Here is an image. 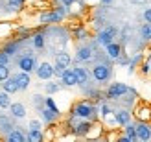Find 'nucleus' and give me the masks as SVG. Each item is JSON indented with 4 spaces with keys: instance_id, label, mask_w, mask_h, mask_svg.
<instances>
[{
    "instance_id": "f257e3e1",
    "label": "nucleus",
    "mask_w": 151,
    "mask_h": 142,
    "mask_svg": "<svg viewBox=\"0 0 151 142\" xmlns=\"http://www.w3.org/2000/svg\"><path fill=\"white\" fill-rule=\"evenodd\" d=\"M98 115V105H94V103L90 102H78L72 109V116L76 118H83V120H92V118H96Z\"/></svg>"
},
{
    "instance_id": "f03ea898",
    "label": "nucleus",
    "mask_w": 151,
    "mask_h": 142,
    "mask_svg": "<svg viewBox=\"0 0 151 142\" xmlns=\"http://www.w3.org/2000/svg\"><path fill=\"white\" fill-rule=\"evenodd\" d=\"M66 15V6H59L55 9H52L48 13H42L41 15V22L42 24H57V22H61Z\"/></svg>"
},
{
    "instance_id": "7ed1b4c3",
    "label": "nucleus",
    "mask_w": 151,
    "mask_h": 142,
    "mask_svg": "<svg viewBox=\"0 0 151 142\" xmlns=\"http://www.w3.org/2000/svg\"><path fill=\"white\" fill-rule=\"evenodd\" d=\"M116 35H118V28L111 24V26H105L103 30L98 32L96 41H98V44H101V46H107L109 43H112V41L116 39Z\"/></svg>"
},
{
    "instance_id": "20e7f679",
    "label": "nucleus",
    "mask_w": 151,
    "mask_h": 142,
    "mask_svg": "<svg viewBox=\"0 0 151 142\" xmlns=\"http://www.w3.org/2000/svg\"><path fill=\"white\" fill-rule=\"evenodd\" d=\"M112 76V68L109 65H105V63H96L92 66V78L96 81H100V83H105V81H109Z\"/></svg>"
},
{
    "instance_id": "39448f33",
    "label": "nucleus",
    "mask_w": 151,
    "mask_h": 142,
    "mask_svg": "<svg viewBox=\"0 0 151 142\" xmlns=\"http://www.w3.org/2000/svg\"><path fill=\"white\" fill-rule=\"evenodd\" d=\"M127 91H129V87H127L125 83H120V81H116V83H111V85H109L105 96H107L109 100H120L122 96L127 94Z\"/></svg>"
},
{
    "instance_id": "423d86ee",
    "label": "nucleus",
    "mask_w": 151,
    "mask_h": 142,
    "mask_svg": "<svg viewBox=\"0 0 151 142\" xmlns=\"http://www.w3.org/2000/svg\"><path fill=\"white\" fill-rule=\"evenodd\" d=\"M35 72H37V78L42 79V81H50L54 78V66H52L48 61H42L41 65H37Z\"/></svg>"
},
{
    "instance_id": "0eeeda50",
    "label": "nucleus",
    "mask_w": 151,
    "mask_h": 142,
    "mask_svg": "<svg viewBox=\"0 0 151 142\" xmlns=\"http://www.w3.org/2000/svg\"><path fill=\"white\" fill-rule=\"evenodd\" d=\"M90 129H92L90 120H83V118H78V122L72 125V131H74L76 137H87Z\"/></svg>"
},
{
    "instance_id": "6e6552de",
    "label": "nucleus",
    "mask_w": 151,
    "mask_h": 142,
    "mask_svg": "<svg viewBox=\"0 0 151 142\" xmlns=\"http://www.w3.org/2000/svg\"><path fill=\"white\" fill-rule=\"evenodd\" d=\"M19 68L20 70H24V72H32L37 68V61H35V57L32 54H26V56H22L19 59Z\"/></svg>"
},
{
    "instance_id": "1a4fd4ad",
    "label": "nucleus",
    "mask_w": 151,
    "mask_h": 142,
    "mask_svg": "<svg viewBox=\"0 0 151 142\" xmlns=\"http://www.w3.org/2000/svg\"><path fill=\"white\" fill-rule=\"evenodd\" d=\"M137 138L142 140V142L151 140V125H149L147 122L142 120V122L137 124Z\"/></svg>"
},
{
    "instance_id": "9d476101",
    "label": "nucleus",
    "mask_w": 151,
    "mask_h": 142,
    "mask_svg": "<svg viewBox=\"0 0 151 142\" xmlns=\"http://www.w3.org/2000/svg\"><path fill=\"white\" fill-rule=\"evenodd\" d=\"M61 83L65 87H76V85H78V78H76L74 68H68V66H66L65 72L61 74Z\"/></svg>"
},
{
    "instance_id": "9b49d317",
    "label": "nucleus",
    "mask_w": 151,
    "mask_h": 142,
    "mask_svg": "<svg viewBox=\"0 0 151 142\" xmlns=\"http://www.w3.org/2000/svg\"><path fill=\"white\" fill-rule=\"evenodd\" d=\"M15 81H17V85H19V91H26V89L29 87V83H32V79H29V72H24V70H20L19 74H15Z\"/></svg>"
},
{
    "instance_id": "f8f14e48",
    "label": "nucleus",
    "mask_w": 151,
    "mask_h": 142,
    "mask_svg": "<svg viewBox=\"0 0 151 142\" xmlns=\"http://www.w3.org/2000/svg\"><path fill=\"white\" fill-rule=\"evenodd\" d=\"M112 116H114V120H116V125H124L127 122H131V113L127 109H118V111H112Z\"/></svg>"
},
{
    "instance_id": "ddd939ff",
    "label": "nucleus",
    "mask_w": 151,
    "mask_h": 142,
    "mask_svg": "<svg viewBox=\"0 0 151 142\" xmlns=\"http://www.w3.org/2000/svg\"><path fill=\"white\" fill-rule=\"evenodd\" d=\"M92 59V48L90 46H79L78 52H76V61L79 63H87Z\"/></svg>"
},
{
    "instance_id": "4468645a",
    "label": "nucleus",
    "mask_w": 151,
    "mask_h": 142,
    "mask_svg": "<svg viewBox=\"0 0 151 142\" xmlns=\"http://www.w3.org/2000/svg\"><path fill=\"white\" fill-rule=\"evenodd\" d=\"M105 50H107V56H109V59H112V61H114V59H116V57H118V56L124 52L122 44H120V43H116V41L109 43L107 46H105Z\"/></svg>"
},
{
    "instance_id": "2eb2a0df",
    "label": "nucleus",
    "mask_w": 151,
    "mask_h": 142,
    "mask_svg": "<svg viewBox=\"0 0 151 142\" xmlns=\"http://www.w3.org/2000/svg\"><path fill=\"white\" fill-rule=\"evenodd\" d=\"M74 72H76V78H78V85H87L88 83L90 74H88L87 68H83V66H76Z\"/></svg>"
},
{
    "instance_id": "dca6fc26",
    "label": "nucleus",
    "mask_w": 151,
    "mask_h": 142,
    "mask_svg": "<svg viewBox=\"0 0 151 142\" xmlns=\"http://www.w3.org/2000/svg\"><path fill=\"white\" fill-rule=\"evenodd\" d=\"M9 113L15 116V118H24L26 116V107H24V103H11L9 105Z\"/></svg>"
},
{
    "instance_id": "f3484780",
    "label": "nucleus",
    "mask_w": 151,
    "mask_h": 142,
    "mask_svg": "<svg viewBox=\"0 0 151 142\" xmlns=\"http://www.w3.org/2000/svg\"><path fill=\"white\" fill-rule=\"evenodd\" d=\"M57 116H59V113H55V111H52V109H48V107H42V109H41V118H42L46 124L55 122Z\"/></svg>"
},
{
    "instance_id": "a211bd4d",
    "label": "nucleus",
    "mask_w": 151,
    "mask_h": 142,
    "mask_svg": "<svg viewBox=\"0 0 151 142\" xmlns=\"http://www.w3.org/2000/svg\"><path fill=\"white\" fill-rule=\"evenodd\" d=\"M2 87H4V91L7 94H15V92H19V85H17V81H15V78H7L2 81Z\"/></svg>"
},
{
    "instance_id": "6ab92c4d",
    "label": "nucleus",
    "mask_w": 151,
    "mask_h": 142,
    "mask_svg": "<svg viewBox=\"0 0 151 142\" xmlns=\"http://www.w3.org/2000/svg\"><path fill=\"white\" fill-rule=\"evenodd\" d=\"M124 129H125V137L129 138L131 142L138 140V138H137V124H133V122H127V124L124 125Z\"/></svg>"
},
{
    "instance_id": "aec40b11",
    "label": "nucleus",
    "mask_w": 151,
    "mask_h": 142,
    "mask_svg": "<svg viewBox=\"0 0 151 142\" xmlns=\"http://www.w3.org/2000/svg\"><path fill=\"white\" fill-rule=\"evenodd\" d=\"M55 63L63 65V66H70L72 57H70V54H66V52H57L55 54Z\"/></svg>"
},
{
    "instance_id": "412c9836",
    "label": "nucleus",
    "mask_w": 151,
    "mask_h": 142,
    "mask_svg": "<svg viewBox=\"0 0 151 142\" xmlns=\"http://www.w3.org/2000/svg\"><path fill=\"white\" fill-rule=\"evenodd\" d=\"M11 129H15V125L11 124V120L7 118L6 115L0 113V131H4V133H9Z\"/></svg>"
},
{
    "instance_id": "4be33fe9",
    "label": "nucleus",
    "mask_w": 151,
    "mask_h": 142,
    "mask_svg": "<svg viewBox=\"0 0 151 142\" xmlns=\"http://www.w3.org/2000/svg\"><path fill=\"white\" fill-rule=\"evenodd\" d=\"M140 39L144 43L151 41V22H146V24L140 26Z\"/></svg>"
},
{
    "instance_id": "5701e85b",
    "label": "nucleus",
    "mask_w": 151,
    "mask_h": 142,
    "mask_svg": "<svg viewBox=\"0 0 151 142\" xmlns=\"http://www.w3.org/2000/svg\"><path fill=\"white\" fill-rule=\"evenodd\" d=\"M7 140L9 142H24L26 137H24V133L19 131V129H11L9 133H7Z\"/></svg>"
},
{
    "instance_id": "b1692460",
    "label": "nucleus",
    "mask_w": 151,
    "mask_h": 142,
    "mask_svg": "<svg viewBox=\"0 0 151 142\" xmlns=\"http://www.w3.org/2000/svg\"><path fill=\"white\" fill-rule=\"evenodd\" d=\"M26 138L29 142H41L42 140V131L41 129H29L28 135H26Z\"/></svg>"
},
{
    "instance_id": "393cba45",
    "label": "nucleus",
    "mask_w": 151,
    "mask_h": 142,
    "mask_svg": "<svg viewBox=\"0 0 151 142\" xmlns=\"http://www.w3.org/2000/svg\"><path fill=\"white\" fill-rule=\"evenodd\" d=\"M59 91H61V85H59V83H54V81H50V83L44 85V92H46L48 96L55 94V92H59Z\"/></svg>"
},
{
    "instance_id": "a878e982",
    "label": "nucleus",
    "mask_w": 151,
    "mask_h": 142,
    "mask_svg": "<svg viewBox=\"0 0 151 142\" xmlns=\"http://www.w3.org/2000/svg\"><path fill=\"white\" fill-rule=\"evenodd\" d=\"M32 43H33V46H35L37 50H42V48H44V35H42V33H35L33 39H32Z\"/></svg>"
},
{
    "instance_id": "bb28decb",
    "label": "nucleus",
    "mask_w": 151,
    "mask_h": 142,
    "mask_svg": "<svg viewBox=\"0 0 151 142\" xmlns=\"http://www.w3.org/2000/svg\"><path fill=\"white\" fill-rule=\"evenodd\" d=\"M11 105V100H9V94H7L6 91L0 92V109H9Z\"/></svg>"
},
{
    "instance_id": "cd10ccee",
    "label": "nucleus",
    "mask_w": 151,
    "mask_h": 142,
    "mask_svg": "<svg viewBox=\"0 0 151 142\" xmlns=\"http://www.w3.org/2000/svg\"><path fill=\"white\" fill-rule=\"evenodd\" d=\"M142 61V54H137L133 59H129V74L131 72H134V68H137V65Z\"/></svg>"
},
{
    "instance_id": "c85d7f7f",
    "label": "nucleus",
    "mask_w": 151,
    "mask_h": 142,
    "mask_svg": "<svg viewBox=\"0 0 151 142\" xmlns=\"http://www.w3.org/2000/svg\"><path fill=\"white\" fill-rule=\"evenodd\" d=\"M9 78V65H0V81Z\"/></svg>"
},
{
    "instance_id": "c756f323",
    "label": "nucleus",
    "mask_w": 151,
    "mask_h": 142,
    "mask_svg": "<svg viewBox=\"0 0 151 142\" xmlns=\"http://www.w3.org/2000/svg\"><path fill=\"white\" fill-rule=\"evenodd\" d=\"M44 107H48V109H52V111H55V113H59V107L55 105L54 98H44Z\"/></svg>"
},
{
    "instance_id": "7c9ffc66",
    "label": "nucleus",
    "mask_w": 151,
    "mask_h": 142,
    "mask_svg": "<svg viewBox=\"0 0 151 142\" xmlns=\"http://www.w3.org/2000/svg\"><path fill=\"white\" fill-rule=\"evenodd\" d=\"M98 111H100V115L105 118V116H109L111 113H112V109H111V105H109V103H101V107L100 109H98Z\"/></svg>"
},
{
    "instance_id": "2f4dec72",
    "label": "nucleus",
    "mask_w": 151,
    "mask_h": 142,
    "mask_svg": "<svg viewBox=\"0 0 151 142\" xmlns=\"http://www.w3.org/2000/svg\"><path fill=\"white\" fill-rule=\"evenodd\" d=\"M87 37H88V32H87V30H83V28H79L78 32H76V39H79V41H85Z\"/></svg>"
},
{
    "instance_id": "473e14b6",
    "label": "nucleus",
    "mask_w": 151,
    "mask_h": 142,
    "mask_svg": "<svg viewBox=\"0 0 151 142\" xmlns=\"http://www.w3.org/2000/svg\"><path fill=\"white\" fill-rule=\"evenodd\" d=\"M65 68H66V66H63V65H59V63H55V65H54V76H57V78H61V74L65 72Z\"/></svg>"
},
{
    "instance_id": "72a5a7b5",
    "label": "nucleus",
    "mask_w": 151,
    "mask_h": 142,
    "mask_svg": "<svg viewBox=\"0 0 151 142\" xmlns=\"http://www.w3.org/2000/svg\"><path fill=\"white\" fill-rule=\"evenodd\" d=\"M0 65H9V54L0 52Z\"/></svg>"
},
{
    "instance_id": "f704fd0d",
    "label": "nucleus",
    "mask_w": 151,
    "mask_h": 142,
    "mask_svg": "<svg viewBox=\"0 0 151 142\" xmlns=\"http://www.w3.org/2000/svg\"><path fill=\"white\" fill-rule=\"evenodd\" d=\"M42 124L39 120H29V129H41Z\"/></svg>"
},
{
    "instance_id": "c9c22d12",
    "label": "nucleus",
    "mask_w": 151,
    "mask_h": 142,
    "mask_svg": "<svg viewBox=\"0 0 151 142\" xmlns=\"http://www.w3.org/2000/svg\"><path fill=\"white\" fill-rule=\"evenodd\" d=\"M142 17H144L146 22H151V7H146L144 13H142Z\"/></svg>"
},
{
    "instance_id": "e433bc0d",
    "label": "nucleus",
    "mask_w": 151,
    "mask_h": 142,
    "mask_svg": "<svg viewBox=\"0 0 151 142\" xmlns=\"http://www.w3.org/2000/svg\"><path fill=\"white\" fill-rule=\"evenodd\" d=\"M4 52H6V54H9V56H11V54H15V52H17V44H9V46H6V50H4Z\"/></svg>"
},
{
    "instance_id": "4c0bfd02",
    "label": "nucleus",
    "mask_w": 151,
    "mask_h": 142,
    "mask_svg": "<svg viewBox=\"0 0 151 142\" xmlns=\"http://www.w3.org/2000/svg\"><path fill=\"white\" fill-rule=\"evenodd\" d=\"M20 4H22V0H9V6L13 7V9H17Z\"/></svg>"
},
{
    "instance_id": "58836bf2",
    "label": "nucleus",
    "mask_w": 151,
    "mask_h": 142,
    "mask_svg": "<svg viewBox=\"0 0 151 142\" xmlns=\"http://www.w3.org/2000/svg\"><path fill=\"white\" fill-rule=\"evenodd\" d=\"M76 2H78V0H61V4L63 6H66V7H70L72 4H76Z\"/></svg>"
},
{
    "instance_id": "ea45409f",
    "label": "nucleus",
    "mask_w": 151,
    "mask_h": 142,
    "mask_svg": "<svg viewBox=\"0 0 151 142\" xmlns=\"http://www.w3.org/2000/svg\"><path fill=\"white\" fill-rule=\"evenodd\" d=\"M112 2H114V0H101V6H105V7H107V6H111Z\"/></svg>"
},
{
    "instance_id": "a19ab883",
    "label": "nucleus",
    "mask_w": 151,
    "mask_h": 142,
    "mask_svg": "<svg viewBox=\"0 0 151 142\" xmlns=\"http://www.w3.org/2000/svg\"><path fill=\"white\" fill-rule=\"evenodd\" d=\"M90 2H96V0H90Z\"/></svg>"
}]
</instances>
